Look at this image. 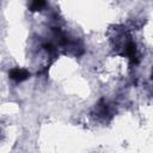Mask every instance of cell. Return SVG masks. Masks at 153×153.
Masks as SVG:
<instances>
[{
    "instance_id": "1",
    "label": "cell",
    "mask_w": 153,
    "mask_h": 153,
    "mask_svg": "<svg viewBox=\"0 0 153 153\" xmlns=\"http://www.w3.org/2000/svg\"><path fill=\"white\" fill-rule=\"evenodd\" d=\"M29 75H30L29 72H27L26 69H24V68L17 67V68H12V69L10 71V78H11L12 80L17 81V82L26 80V79L29 78Z\"/></svg>"
},
{
    "instance_id": "2",
    "label": "cell",
    "mask_w": 153,
    "mask_h": 153,
    "mask_svg": "<svg viewBox=\"0 0 153 153\" xmlns=\"http://www.w3.org/2000/svg\"><path fill=\"white\" fill-rule=\"evenodd\" d=\"M126 54L130 60H136V47L133 42H128L126 45Z\"/></svg>"
},
{
    "instance_id": "3",
    "label": "cell",
    "mask_w": 153,
    "mask_h": 153,
    "mask_svg": "<svg viewBox=\"0 0 153 153\" xmlns=\"http://www.w3.org/2000/svg\"><path fill=\"white\" fill-rule=\"evenodd\" d=\"M45 6V0H31L30 2V11L37 12L41 11Z\"/></svg>"
}]
</instances>
